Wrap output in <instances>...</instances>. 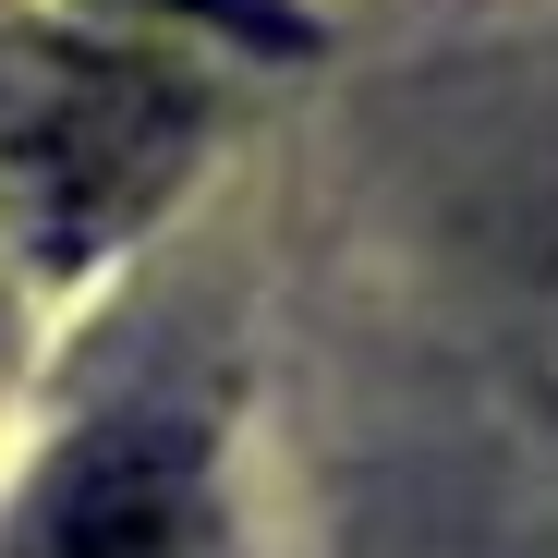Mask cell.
Returning a JSON list of instances; mask_svg holds the SVG:
<instances>
[{
	"label": "cell",
	"instance_id": "obj_1",
	"mask_svg": "<svg viewBox=\"0 0 558 558\" xmlns=\"http://www.w3.org/2000/svg\"><path fill=\"white\" fill-rule=\"evenodd\" d=\"M195 98L98 37H0V207L37 267L110 255L182 170H195Z\"/></svg>",
	"mask_w": 558,
	"mask_h": 558
},
{
	"label": "cell",
	"instance_id": "obj_2",
	"mask_svg": "<svg viewBox=\"0 0 558 558\" xmlns=\"http://www.w3.org/2000/svg\"><path fill=\"white\" fill-rule=\"evenodd\" d=\"M0 558H231V534H219V498L182 437L110 425V437L61 449V474L25 498Z\"/></svg>",
	"mask_w": 558,
	"mask_h": 558
}]
</instances>
